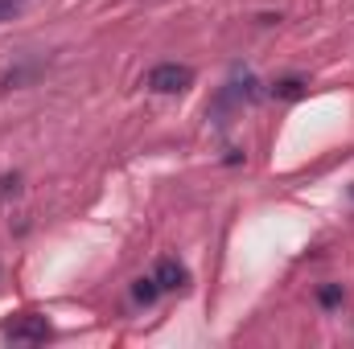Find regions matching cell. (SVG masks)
Masks as SVG:
<instances>
[{
  "label": "cell",
  "instance_id": "cell-7",
  "mask_svg": "<svg viewBox=\"0 0 354 349\" xmlns=\"http://www.w3.org/2000/svg\"><path fill=\"white\" fill-rule=\"evenodd\" d=\"M338 300H342V288H322V304L326 308H334Z\"/></svg>",
  "mask_w": 354,
  "mask_h": 349
},
{
  "label": "cell",
  "instance_id": "cell-1",
  "mask_svg": "<svg viewBox=\"0 0 354 349\" xmlns=\"http://www.w3.org/2000/svg\"><path fill=\"white\" fill-rule=\"evenodd\" d=\"M149 90H157V94H181L185 87H194V70L189 66H177V62H161V66H153L149 70Z\"/></svg>",
  "mask_w": 354,
  "mask_h": 349
},
{
  "label": "cell",
  "instance_id": "cell-5",
  "mask_svg": "<svg viewBox=\"0 0 354 349\" xmlns=\"http://www.w3.org/2000/svg\"><path fill=\"white\" fill-rule=\"evenodd\" d=\"M25 8V0H0V21H12Z\"/></svg>",
  "mask_w": 354,
  "mask_h": 349
},
{
  "label": "cell",
  "instance_id": "cell-2",
  "mask_svg": "<svg viewBox=\"0 0 354 349\" xmlns=\"http://www.w3.org/2000/svg\"><path fill=\"white\" fill-rule=\"evenodd\" d=\"M50 337H54V329H50L46 317H21V321L8 325V341H33V346H41Z\"/></svg>",
  "mask_w": 354,
  "mask_h": 349
},
{
  "label": "cell",
  "instance_id": "cell-3",
  "mask_svg": "<svg viewBox=\"0 0 354 349\" xmlns=\"http://www.w3.org/2000/svg\"><path fill=\"white\" fill-rule=\"evenodd\" d=\"M153 279L161 283V292H174V288H185V279H189V275H185V267H181L177 259H161Z\"/></svg>",
  "mask_w": 354,
  "mask_h": 349
},
{
  "label": "cell",
  "instance_id": "cell-4",
  "mask_svg": "<svg viewBox=\"0 0 354 349\" xmlns=\"http://www.w3.org/2000/svg\"><path fill=\"white\" fill-rule=\"evenodd\" d=\"M132 296H136L140 304H153V300L161 296V283H157V279H136V283H132Z\"/></svg>",
  "mask_w": 354,
  "mask_h": 349
},
{
  "label": "cell",
  "instance_id": "cell-6",
  "mask_svg": "<svg viewBox=\"0 0 354 349\" xmlns=\"http://www.w3.org/2000/svg\"><path fill=\"white\" fill-rule=\"evenodd\" d=\"M276 94H284V99H292V94H301V79H284V83L276 87Z\"/></svg>",
  "mask_w": 354,
  "mask_h": 349
}]
</instances>
